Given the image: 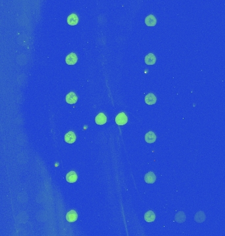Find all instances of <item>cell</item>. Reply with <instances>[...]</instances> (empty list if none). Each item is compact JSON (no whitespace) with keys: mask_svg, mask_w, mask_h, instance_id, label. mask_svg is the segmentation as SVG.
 <instances>
[{"mask_svg":"<svg viewBox=\"0 0 225 236\" xmlns=\"http://www.w3.org/2000/svg\"><path fill=\"white\" fill-rule=\"evenodd\" d=\"M128 121L127 116L124 112L119 113L115 118V122L119 125H124Z\"/></svg>","mask_w":225,"mask_h":236,"instance_id":"obj_1","label":"cell"},{"mask_svg":"<svg viewBox=\"0 0 225 236\" xmlns=\"http://www.w3.org/2000/svg\"><path fill=\"white\" fill-rule=\"evenodd\" d=\"M77 61H78V57L75 52H71L65 58V62L68 65L75 64Z\"/></svg>","mask_w":225,"mask_h":236,"instance_id":"obj_2","label":"cell"},{"mask_svg":"<svg viewBox=\"0 0 225 236\" xmlns=\"http://www.w3.org/2000/svg\"><path fill=\"white\" fill-rule=\"evenodd\" d=\"M77 219H78V214L75 210H71L66 214V220L69 223H75Z\"/></svg>","mask_w":225,"mask_h":236,"instance_id":"obj_3","label":"cell"},{"mask_svg":"<svg viewBox=\"0 0 225 236\" xmlns=\"http://www.w3.org/2000/svg\"><path fill=\"white\" fill-rule=\"evenodd\" d=\"M65 100L68 104H75L77 100H78V97H77V95L74 92H70L66 94Z\"/></svg>","mask_w":225,"mask_h":236,"instance_id":"obj_4","label":"cell"},{"mask_svg":"<svg viewBox=\"0 0 225 236\" xmlns=\"http://www.w3.org/2000/svg\"><path fill=\"white\" fill-rule=\"evenodd\" d=\"M144 181L147 184H153L156 181V176L153 172L150 171L144 176Z\"/></svg>","mask_w":225,"mask_h":236,"instance_id":"obj_5","label":"cell"},{"mask_svg":"<svg viewBox=\"0 0 225 236\" xmlns=\"http://www.w3.org/2000/svg\"><path fill=\"white\" fill-rule=\"evenodd\" d=\"M76 136L73 131H69L65 135V140L69 144H72L76 141Z\"/></svg>","mask_w":225,"mask_h":236,"instance_id":"obj_6","label":"cell"},{"mask_svg":"<svg viewBox=\"0 0 225 236\" xmlns=\"http://www.w3.org/2000/svg\"><path fill=\"white\" fill-rule=\"evenodd\" d=\"M144 61H145V63L147 65H153L156 64L157 60L154 54L149 53L146 56Z\"/></svg>","mask_w":225,"mask_h":236,"instance_id":"obj_7","label":"cell"},{"mask_svg":"<svg viewBox=\"0 0 225 236\" xmlns=\"http://www.w3.org/2000/svg\"><path fill=\"white\" fill-rule=\"evenodd\" d=\"M79 22V17L75 13L71 14L67 17V23L71 26L76 25Z\"/></svg>","mask_w":225,"mask_h":236,"instance_id":"obj_8","label":"cell"},{"mask_svg":"<svg viewBox=\"0 0 225 236\" xmlns=\"http://www.w3.org/2000/svg\"><path fill=\"white\" fill-rule=\"evenodd\" d=\"M145 102L148 105L155 104L157 102V98L156 95L153 93L147 94L145 97Z\"/></svg>","mask_w":225,"mask_h":236,"instance_id":"obj_9","label":"cell"},{"mask_svg":"<svg viewBox=\"0 0 225 236\" xmlns=\"http://www.w3.org/2000/svg\"><path fill=\"white\" fill-rule=\"evenodd\" d=\"M145 23L147 26H155L157 24V19L153 15H149L145 19Z\"/></svg>","mask_w":225,"mask_h":236,"instance_id":"obj_10","label":"cell"},{"mask_svg":"<svg viewBox=\"0 0 225 236\" xmlns=\"http://www.w3.org/2000/svg\"><path fill=\"white\" fill-rule=\"evenodd\" d=\"M156 139H157V137L156 134H155V133H153V131H149L146 134L145 140L146 141V142L149 144H152L156 142Z\"/></svg>","mask_w":225,"mask_h":236,"instance_id":"obj_11","label":"cell"},{"mask_svg":"<svg viewBox=\"0 0 225 236\" xmlns=\"http://www.w3.org/2000/svg\"><path fill=\"white\" fill-rule=\"evenodd\" d=\"M78 176L75 171H70L66 175V181L69 183H74L77 181Z\"/></svg>","mask_w":225,"mask_h":236,"instance_id":"obj_12","label":"cell"},{"mask_svg":"<svg viewBox=\"0 0 225 236\" xmlns=\"http://www.w3.org/2000/svg\"><path fill=\"white\" fill-rule=\"evenodd\" d=\"M144 220H145L147 223H152L155 220H156V214L153 213L152 211H147L144 214Z\"/></svg>","mask_w":225,"mask_h":236,"instance_id":"obj_13","label":"cell"},{"mask_svg":"<svg viewBox=\"0 0 225 236\" xmlns=\"http://www.w3.org/2000/svg\"><path fill=\"white\" fill-rule=\"evenodd\" d=\"M205 214L203 212V211H199L195 214L194 217V220L198 223H202L205 220Z\"/></svg>","mask_w":225,"mask_h":236,"instance_id":"obj_14","label":"cell"},{"mask_svg":"<svg viewBox=\"0 0 225 236\" xmlns=\"http://www.w3.org/2000/svg\"><path fill=\"white\" fill-rule=\"evenodd\" d=\"M96 123L97 125H103L107 122V117L103 113H100L96 117Z\"/></svg>","mask_w":225,"mask_h":236,"instance_id":"obj_15","label":"cell"},{"mask_svg":"<svg viewBox=\"0 0 225 236\" xmlns=\"http://www.w3.org/2000/svg\"><path fill=\"white\" fill-rule=\"evenodd\" d=\"M186 217L185 215V214L182 211H180V212L177 213L176 214L174 220L178 223H183L186 221Z\"/></svg>","mask_w":225,"mask_h":236,"instance_id":"obj_16","label":"cell"}]
</instances>
